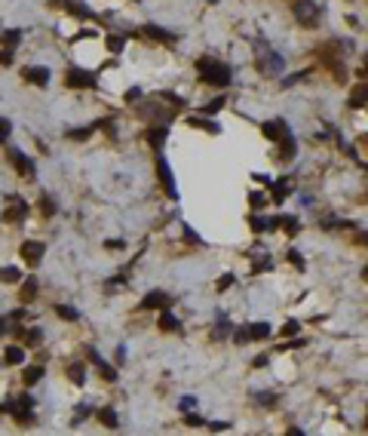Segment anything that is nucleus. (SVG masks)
<instances>
[{
	"label": "nucleus",
	"instance_id": "nucleus-4",
	"mask_svg": "<svg viewBox=\"0 0 368 436\" xmlns=\"http://www.w3.org/2000/svg\"><path fill=\"white\" fill-rule=\"evenodd\" d=\"M9 160L15 163L18 175H25V178H31V175H34V163H31V160H28V157H25L18 148H12V151H9Z\"/></svg>",
	"mask_w": 368,
	"mask_h": 436
},
{
	"label": "nucleus",
	"instance_id": "nucleus-32",
	"mask_svg": "<svg viewBox=\"0 0 368 436\" xmlns=\"http://www.w3.org/2000/svg\"><path fill=\"white\" fill-rule=\"evenodd\" d=\"M187 424H190V427H200V424H203V418H200V415H187Z\"/></svg>",
	"mask_w": 368,
	"mask_h": 436
},
{
	"label": "nucleus",
	"instance_id": "nucleus-19",
	"mask_svg": "<svg viewBox=\"0 0 368 436\" xmlns=\"http://www.w3.org/2000/svg\"><path fill=\"white\" fill-rule=\"evenodd\" d=\"M21 215H25V203H21V200L15 197V203L9 206V212H6V218H21Z\"/></svg>",
	"mask_w": 368,
	"mask_h": 436
},
{
	"label": "nucleus",
	"instance_id": "nucleus-5",
	"mask_svg": "<svg viewBox=\"0 0 368 436\" xmlns=\"http://www.w3.org/2000/svg\"><path fill=\"white\" fill-rule=\"evenodd\" d=\"M68 86H95V77L83 68H71L68 71Z\"/></svg>",
	"mask_w": 368,
	"mask_h": 436
},
{
	"label": "nucleus",
	"instance_id": "nucleus-10",
	"mask_svg": "<svg viewBox=\"0 0 368 436\" xmlns=\"http://www.w3.org/2000/svg\"><path fill=\"white\" fill-rule=\"evenodd\" d=\"M166 304V295L163 292H150L144 301H141V307H147V310H154V307H163Z\"/></svg>",
	"mask_w": 368,
	"mask_h": 436
},
{
	"label": "nucleus",
	"instance_id": "nucleus-26",
	"mask_svg": "<svg viewBox=\"0 0 368 436\" xmlns=\"http://www.w3.org/2000/svg\"><path fill=\"white\" fill-rule=\"evenodd\" d=\"M107 46H111V52H120L123 49V37H107Z\"/></svg>",
	"mask_w": 368,
	"mask_h": 436
},
{
	"label": "nucleus",
	"instance_id": "nucleus-3",
	"mask_svg": "<svg viewBox=\"0 0 368 436\" xmlns=\"http://www.w3.org/2000/svg\"><path fill=\"white\" fill-rule=\"evenodd\" d=\"M295 15L301 18V22H316L319 18V6L313 3V0H301V3H295Z\"/></svg>",
	"mask_w": 368,
	"mask_h": 436
},
{
	"label": "nucleus",
	"instance_id": "nucleus-7",
	"mask_svg": "<svg viewBox=\"0 0 368 436\" xmlns=\"http://www.w3.org/2000/svg\"><path fill=\"white\" fill-rule=\"evenodd\" d=\"M25 80L37 83V86H46L49 83V68H25Z\"/></svg>",
	"mask_w": 368,
	"mask_h": 436
},
{
	"label": "nucleus",
	"instance_id": "nucleus-8",
	"mask_svg": "<svg viewBox=\"0 0 368 436\" xmlns=\"http://www.w3.org/2000/svg\"><path fill=\"white\" fill-rule=\"evenodd\" d=\"M160 178H163V188H166V194L175 200L178 197V191H175V181H172V172H169V163L160 157Z\"/></svg>",
	"mask_w": 368,
	"mask_h": 436
},
{
	"label": "nucleus",
	"instance_id": "nucleus-20",
	"mask_svg": "<svg viewBox=\"0 0 368 436\" xmlns=\"http://www.w3.org/2000/svg\"><path fill=\"white\" fill-rule=\"evenodd\" d=\"M147 34H150V37H160V40H166V43H172V40H175L172 34H166V31H160L157 25H147Z\"/></svg>",
	"mask_w": 368,
	"mask_h": 436
},
{
	"label": "nucleus",
	"instance_id": "nucleus-24",
	"mask_svg": "<svg viewBox=\"0 0 368 436\" xmlns=\"http://www.w3.org/2000/svg\"><path fill=\"white\" fill-rule=\"evenodd\" d=\"M289 191H292L289 184H276V188H273V200H276V203H283V197H286Z\"/></svg>",
	"mask_w": 368,
	"mask_h": 436
},
{
	"label": "nucleus",
	"instance_id": "nucleus-35",
	"mask_svg": "<svg viewBox=\"0 0 368 436\" xmlns=\"http://www.w3.org/2000/svg\"><path fill=\"white\" fill-rule=\"evenodd\" d=\"M0 332H3V320H0Z\"/></svg>",
	"mask_w": 368,
	"mask_h": 436
},
{
	"label": "nucleus",
	"instance_id": "nucleus-27",
	"mask_svg": "<svg viewBox=\"0 0 368 436\" xmlns=\"http://www.w3.org/2000/svg\"><path fill=\"white\" fill-rule=\"evenodd\" d=\"M71 381H74V384H83V369H80V366L71 369Z\"/></svg>",
	"mask_w": 368,
	"mask_h": 436
},
{
	"label": "nucleus",
	"instance_id": "nucleus-29",
	"mask_svg": "<svg viewBox=\"0 0 368 436\" xmlns=\"http://www.w3.org/2000/svg\"><path fill=\"white\" fill-rule=\"evenodd\" d=\"M15 40H18V31H6L3 34V43H15Z\"/></svg>",
	"mask_w": 368,
	"mask_h": 436
},
{
	"label": "nucleus",
	"instance_id": "nucleus-17",
	"mask_svg": "<svg viewBox=\"0 0 368 436\" xmlns=\"http://www.w3.org/2000/svg\"><path fill=\"white\" fill-rule=\"evenodd\" d=\"M40 378H43V369H40V366H31V369L25 372V384H28V387H31V384H37Z\"/></svg>",
	"mask_w": 368,
	"mask_h": 436
},
{
	"label": "nucleus",
	"instance_id": "nucleus-11",
	"mask_svg": "<svg viewBox=\"0 0 368 436\" xmlns=\"http://www.w3.org/2000/svg\"><path fill=\"white\" fill-rule=\"evenodd\" d=\"M246 335H252V338H267V335H270V326H267V323H252Z\"/></svg>",
	"mask_w": 368,
	"mask_h": 436
},
{
	"label": "nucleus",
	"instance_id": "nucleus-34",
	"mask_svg": "<svg viewBox=\"0 0 368 436\" xmlns=\"http://www.w3.org/2000/svg\"><path fill=\"white\" fill-rule=\"evenodd\" d=\"M359 243H368V234H359Z\"/></svg>",
	"mask_w": 368,
	"mask_h": 436
},
{
	"label": "nucleus",
	"instance_id": "nucleus-31",
	"mask_svg": "<svg viewBox=\"0 0 368 436\" xmlns=\"http://www.w3.org/2000/svg\"><path fill=\"white\" fill-rule=\"evenodd\" d=\"M283 335H298V323H289V326L283 329Z\"/></svg>",
	"mask_w": 368,
	"mask_h": 436
},
{
	"label": "nucleus",
	"instance_id": "nucleus-23",
	"mask_svg": "<svg viewBox=\"0 0 368 436\" xmlns=\"http://www.w3.org/2000/svg\"><path fill=\"white\" fill-rule=\"evenodd\" d=\"M89 132H92L89 126H86V129H74V132H68V138H74V141H83V138H89Z\"/></svg>",
	"mask_w": 368,
	"mask_h": 436
},
{
	"label": "nucleus",
	"instance_id": "nucleus-22",
	"mask_svg": "<svg viewBox=\"0 0 368 436\" xmlns=\"http://www.w3.org/2000/svg\"><path fill=\"white\" fill-rule=\"evenodd\" d=\"M279 132H286V129H279V123H267L264 126V135L267 138H279Z\"/></svg>",
	"mask_w": 368,
	"mask_h": 436
},
{
	"label": "nucleus",
	"instance_id": "nucleus-16",
	"mask_svg": "<svg viewBox=\"0 0 368 436\" xmlns=\"http://www.w3.org/2000/svg\"><path fill=\"white\" fill-rule=\"evenodd\" d=\"M21 360H25V350H21V347H6V363L18 366Z\"/></svg>",
	"mask_w": 368,
	"mask_h": 436
},
{
	"label": "nucleus",
	"instance_id": "nucleus-21",
	"mask_svg": "<svg viewBox=\"0 0 368 436\" xmlns=\"http://www.w3.org/2000/svg\"><path fill=\"white\" fill-rule=\"evenodd\" d=\"M55 314H58V317H64V320H77V317H80V314H77L74 307H68V304H58V307H55Z\"/></svg>",
	"mask_w": 368,
	"mask_h": 436
},
{
	"label": "nucleus",
	"instance_id": "nucleus-18",
	"mask_svg": "<svg viewBox=\"0 0 368 436\" xmlns=\"http://www.w3.org/2000/svg\"><path fill=\"white\" fill-rule=\"evenodd\" d=\"M98 421H101L104 427H117V415H114L111 409H101V412H98Z\"/></svg>",
	"mask_w": 368,
	"mask_h": 436
},
{
	"label": "nucleus",
	"instance_id": "nucleus-9",
	"mask_svg": "<svg viewBox=\"0 0 368 436\" xmlns=\"http://www.w3.org/2000/svg\"><path fill=\"white\" fill-rule=\"evenodd\" d=\"M21 255H25V261H28V264H37V261L43 258V243H34V240H31V243H25V246H21Z\"/></svg>",
	"mask_w": 368,
	"mask_h": 436
},
{
	"label": "nucleus",
	"instance_id": "nucleus-13",
	"mask_svg": "<svg viewBox=\"0 0 368 436\" xmlns=\"http://www.w3.org/2000/svg\"><path fill=\"white\" fill-rule=\"evenodd\" d=\"M160 329H166V332H172V329H178V320L169 314V310H163L160 314Z\"/></svg>",
	"mask_w": 368,
	"mask_h": 436
},
{
	"label": "nucleus",
	"instance_id": "nucleus-14",
	"mask_svg": "<svg viewBox=\"0 0 368 436\" xmlns=\"http://www.w3.org/2000/svg\"><path fill=\"white\" fill-rule=\"evenodd\" d=\"M365 98H368V86H359V89H353L350 105H353V108H359V105H365Z\"/></svg>",
	"mask_w": 368,
	"mask_h": 436
},
{
	"label": "nucleus",
	"instance_id": "nucleus-30",
	"mask_svg": "<svg viewBox=\"0 0 368 436\" xmlns=\"http://www.w3.org/2000/svg\"><path fill=\"white\" fill-rule=\"evenodd\" d=\"M230 283H233V274H227V277H221V280H218V289H227Z\"/></svg>",
	"mask_w": 368,
	"mask_h": 436
},
{
	"label": "nucleus",
	"instance_id": "nucleus-25",
	"mask_svg": "<svg viewBox=\"0 0 368 436\" xmlns=\"http://www.w3.org/2000/svg\"><path fill=\"white\" fill-rule=\"evenodd\" d=\"M34 292H37V283H34V280H28V283H25V289H21L25 301H31V295H34Z\"/></svg>",
	"mask_w": 368,
	"mask_h": 436
},
{
	"label": "nucleus",
	"instance_id": "nucleus-15",
	"mask_svg": "<svg viewBox=\"0 0 368 436\" xmlns=\"http://www.w3.org/2000/svg\"><path fill=\"white\" fill-rule=\"evenodd\" d=\"M147 141H150V144L160 151V144L166 141V129H150V132H147Z\"/></svg>",
	"mask_w": 368,
	"mask_h": 436
},
{
	"label": "nucleus",
	"instance_id": "nucleus-28",
	"mask_svg": "<svg viewBox=\"0 0 368 436\" xmlns=\"http://www.w3.org/2000/svg\"><path fill=\"white\" fill-rule=\"evenodd\" d=\"M249 200H252V206H264V203H267V197H264V194H252Z\"/></svg>",
	"mask_w": 368,
	"mask_h": 436
},
{
	"label": "nucleus",
	"instance_id": "nucleus-6",
	"mask_svg": "<svg viewBox=\"0 0 368 436\" xmlns=\"http://www.w3.org/2000/svg\"><path fill=\"white\" fill-rule=\"evenodd\" d=\"M86 354H89V360H92V366H95V369L101 372V378H107V381H114V378H117V372H114V366H107V363H104V360L98 357V350H92V347H89Z\"/></svg>",
	"mask_w": 368,
	"mask_h": 436
},
{
	"label": "nucleus",
	"instance_id": "nucleus-1",
	"mask_svg": "<svg viewBox=\"0 0 368 436\" xmlns=\"http://www.w3.org/2000/svg\"><path fill=\"white\" fill-rule=\"evenodd\" d=\"M197 68H200V77H203L206 83H212V86H227V83H230V68H227V65H221V61L200 58V61H197Z\"/></svg>",
	"mask_w": 368,
	"mask_h": 436
},
{
	"label": "nucleus",
	"instance_id": "nucleus-33",
	"mask_svg": "<svg viewBox=\"0 0 368 436\" xmlns=\"http://www.w3.org/2000/svg\"><path fill=\"white\" fill-rule=\"evenodd\" d=\"M6 132H9V123H6V120H0V141L6 138Z\"/></svg>",
	"mask_w": 368,
	"mask_h": 436
},
{
	"label": "nucleus",
	"instance_id": "nucleus-2",
	"mask_svg": "<svg viewBox=\"0 0 368 436\" xmlns=\"http://www.w3.org/2000/svg\"><path fill=\"white\" fill-rule=\"evenodd\" d=\"M31 406H34V400L31 397H21V400H6L0 409L9 412V415H15V418H21V421H31Z\"/></svg>",
	"mask_w": 368,
	"mask_h": 436
},
{
	"label": "nucleus",
	"instance_id": "nucleus-12",
	"mask_svg": "<svg viewBox=\"0 0 368 436\" xmlns=\"http://www.w3.org/2000/svg\"><path fill=\"white\" fill-rule=\"evenodd\" d=\"M0 280H3V283H18V280H21V271H18V267H3V271H0Z\"/></svg>",
	"mask_w": 368,
	"mask_h": 436
}]
</instances>
